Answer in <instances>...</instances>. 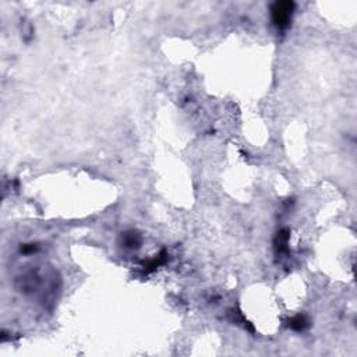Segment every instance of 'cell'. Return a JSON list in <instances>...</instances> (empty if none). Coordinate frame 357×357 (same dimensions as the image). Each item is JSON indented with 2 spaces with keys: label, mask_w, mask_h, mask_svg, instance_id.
<instances>
[{
  "label": "cell",
  "mask_w": 357,
  "mask_h": 357,
  "mask_svg": "<svg viewBox=\"0 0 357 357\" xmlns=\"http://www.w3.org/2000/svg\"><path fill=\"white\" fill-rule=\"evenodd\" d=\"M295 4L292 1H278L272 7V20L274 24L279 28H285L289 25L292 20V13H293Z\"/></svg>",
  "instance_id": "1"
},
{
  "label": "cell",
  "mask_w": 357,
  "mask_h": 357,
  "mask_svg": "<svg viewBox=\"0 0 357 357\" xmlns=\"http://www.w3.org/2000/svg\"><path fill=\"white\" fill-rule=\"evenodd\" d=\"M290 327L293 328V329H298V331H301L304 327H306V320L303 318V317H296L295 320H292V324H290Z\"/></svg>",
  "instance_id": "2"
}]
</instances>
